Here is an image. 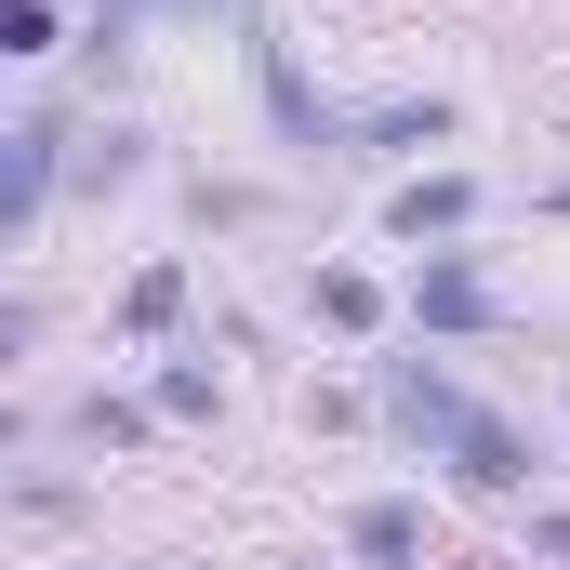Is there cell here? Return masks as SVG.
Instances as JSON below:
<instances>
[{
	"label": "cell",
	"mask_w": 570,
	"mask_h": 570,
	"mask_svg": "<svg viewBox=\"0 0 570 570\" xmlns=\"http://www.w3.org/2000/svg\"><path fill=\"white\" fill-rule=\"evenodd\" d=\"M385 412H399V438H438V451H451L478 399H451V372H425V358H399V372H385Z\"/></svg>",
	"instance_id": "1"
},
{
	"label": "cell",
	"mask_w": 570,
	"mask_h": 570,
	"mask_svg": "<svg viewBox=\"0 0 570 570\" xmlns=\"http://www.w3.org/2000/svg\"><path fill=\"white\" fill-rule=\"evenodd\" d=\"M412 318H425V332H491L504 305H491V279H478L464 253H438L425 279H412Z\"/></svg>",
	"instance_id": "2"
},
{
	"label": "cell",
	"mask_w": 570,
	"mask_h": 570,
	"mask_svg": "<svg viewBox=\"0 0 570 570\" xmlns=\"http://www.w3.org/2000/svg\"><path fill=\"white\" fill-rule=\"evenodd\" d=\"M451 464H464L478 491H518V478H531V438L504 425V412H464V438H451Z\"/></svg>",
	"instance_id": "3"
},
{
	"label": "cell",
	"mask_w": 570,
	"mask_h": 570,
	"mask_svg": "<svg viewBox=\"0 0 570 570\" xmlns=\"http://www.w3.org/2000/svg\"><path fill=\"white\" fill-rule=\"evenodd\" d=\"M53 120H27V134H13V173H0V226H27V213H40V199H53V173H67V159H53Z\"/></svg>",
	"instance_id": "4"
},
{
	"label": "cell",
	"mask_w": 570,
	"mask_h": 570,
	"mask_svg": "<svg viewBox=\"0 0 570 570\" xmlns=\"http://www.w3.org/2000/svg\"><path fill=\"white\" fill-rule=\"evenodd\" d=\"M345 544H358L372 570H412V558H425V518H412V504L385 491V504H358V518H345Z\"/></svg>",
	"instance_id": "5"
},
{
	"label": "cell",
	"mask_w": 570,
	"mask_h": 570,
	"mask_svg": "<svg viewBox=\"0 0 570 570\" xmlns=\"http://www.w3.org/2000/svg\"><path fill=\"white\" fill-rule=\"evenodd\" d=\"M464 213H478V186H464V173H425V186H399V213H385V226H399V239H451Z\"/></svg>",
	"instance_id": "6"
},
{
	"label": "cell",
	"mask_w": 570,
	"mask_h": 570,
	"mask_svg": "<svg viewBox=\"0 0 570 570\" xmlns=\"http://www.w3.org/2000/svg\"><path fill=\"white\" fill-rule=\"evenodd\" d=\"M120 318H134V332H173V318H186V266H146V279L120 292Z\"/></svg>",
	"instance_id": "7"
},
{
	"label": "cell",
	"mask_w": 570,
	"mask_h": 570,
	"mask_svg": "<svg viewBox=\"0 0 570 570\" xmlns=\"http://www.w3.org/2000/svg\"><path fill=\"white\" fill-rule=\"evenodd\" d=\"M318 318H332V332H372V318H385V292L358 279V266H332V279H318Z\"/></svg>",
	"instance_id": "8"
},
{
	"label": "cell",
	"mask_w": 570,
	"mask_h": 570,
	"mask_svg": "<svg viewBox=\"0 0 570 570\" xmlns=\"http://www.w3.org/2000/svg\"><path fill=\"white\" fill-rule=\"evenodd\" d=\"M0 53H53V0H0Z\"/></svg>",
	"instance_id": "9"
},
{
	"label": "cell",
	"mask_w": 570,
	"mask_h": 570,
	"mask_svg": "<svg viewBox=\"0 0 570 570\" xmlns=\"http://www.w3.org/2000/svg\"><path fill=\"white\" fill-rule=\"evenodd\" d=\"M80 438H94V451H120V438H146V412H134V399H80Z\"/></svg>",
	"instance_id": "10"
},
{
	"label": "cell",
	"mask_w": 570,
	"mask_h": 570,
	"mask_svg": "<svg viewBox=\"0 0 570 570\" xmlns=\"http://www.w3.org/2000/svg\"><path fill=\"white\" fill-rule=\"evenodd\" d=\"M531 544H544V558H570V504H558V518H531Z\"/></svg>",
	"instance_id": "11"
}]
</instances>
